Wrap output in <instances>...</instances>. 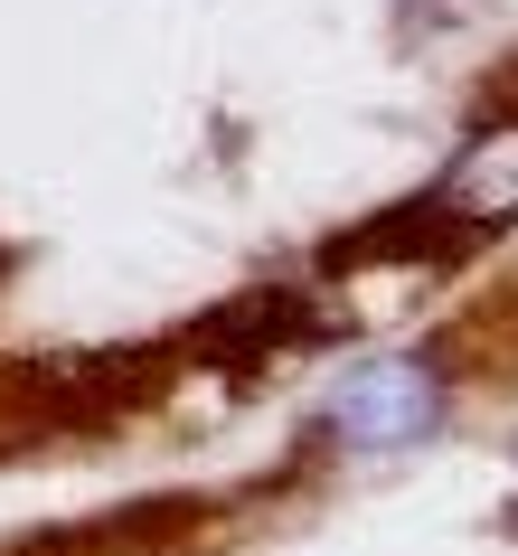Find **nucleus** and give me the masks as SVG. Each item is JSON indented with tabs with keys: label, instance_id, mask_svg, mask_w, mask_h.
<instances>
[{
	"label": "nucleus",
	"instance_id": "obj_1",
	"mask_svg": "<svg viewBox=\"0 0 518 556\" xmlns=\"http://www.w3.org/2000/svg\"><path fill=\"white\" fill-rule=\"evenodd\" d=\"M443 415V387H433L425 358H368L358 378L330 387V434L358 443V453H377V443H415Z\"/></svg>",
	"mask_w": 518,
	"mask_h": 556
},
{
	"label": "nucleus",
	"instance_id": "obj_2",
	"mask_svg": "<svg viewBox=\"0 0 518 556\" xmlns=\"http://www.w3.org/2000/svg\"><path fill=\"white\" fill-rule=\"evenodd\" d=\"M433 207L453 227H509L518 217V123H490L453 151V170L433 179Z\"/></svg>",
	"mask_w": 518,
	"mask_h": 556
}]
</instances>
